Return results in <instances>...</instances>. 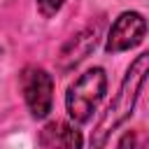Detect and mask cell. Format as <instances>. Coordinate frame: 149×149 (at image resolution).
<instances>
[{"mask_svg": "<svg viewBox=\"0 0 149 149\" xmlns=\"http://www.w3.org/2000/svg\"><path fill=\"white\" fill-rule=\"evenodd\" d=\"M147 79H149V51H142L140 56H135L130 61L116 93L112 95V100L105 107L100 121L95 123V128L91 133V149H105L112 133L119 130L133 116L135 105L140 100V91L144 88Z\"/></svg>", "mask_w": 149, "mask_h": 149, "instance_id": "6da1fadb", "label": "cell"}, {"mask_svg": "<svg viewBox=\"0 0 149 149\" xmlns=\"http://www.w3.org/2000/svg\"><path fill=\"white\" fill-rule=\"evenodd\" d=\"M107 91V74L102 68H88L81 72L65 93V112L72 123H86L95 112L98 102L105 98Z\"/></svg>", "mask_w": 149, "mask_h": 149, "instance_id": "7a4b0ae2", "label": "cell"}, {"mask_svg": "<svg viewBox=\"0 0 149 149\" xmlns=\"http://www.w3.org/2000/svg\"><path fill=\"white\" fill-rule=\"evenodd\" d=\"M26 107L35 121L49 116L54 107V77L40 65H26L19 74Z\"/></svg>", "mask_w": 149, "mask_h": 149, "instance_id": "3957f363", "label": "cell"}, {"mask_svg": "<svg viewBox=\"0 0 149 149\" xmlns=\"http://www.w3.org/2000/svg\"><path fill=\"white\" fill-rule=\"evenodd\" d=\"M147 35V19L140 12H121L114 23L107 30V40H105V51L107 54H123L135 49L137 44H142Z\"/></svg>", "mask_w": 149, "mask_h": 149, "instance_id": "277c9868", "label": "cell"}, {"mask_svg": "<svg viewBox=\"0 0 149 149\" xmlns=\"http://www.w3.org/2000/svg\"><path fill=\"white\" fill-rule=\"evenodd\" d=\"M98 33L100 28L98 26H88L84 30H79L77 35H72L63 49H61V56H58V70L61 72H70L74 65H79L98 44Z\"/></svg>", "mask_w": 149, "mask_h": 149, "instance_id": "5b68a950", "label": "cell"}, {"mask_svg": "<svg viewBox=\"0 0 149 149\" xmlns=\"http://www.w3.org/2000/svg\"><path fill=\"white\" fill-rule=\"evenodd\" d=\"M40 142L49 149H81L84 147V135L74 123L51 121L42 128Z\"/></svg>", "mask_w": 149, "mask_h": 149, "instance_id": "8992f818", "label": "cell"}, {"mask_svg": "<svg viewBox=\"0 0 149 149\" xmlns=\"http://www.w3.org/2000/svg\"><path fill=\"white\" fill-rule=\"evenodd\" d=\"M37 2V12L44 16V19H51L61 12V7L65 5V0H35Z\"/></svg>", "mask_w": 149, "mask_h": 149, "instance_id": "52a82bcc", "label": "cell"}, {"mask_svg": "<svg viewBox=\"0 0 149 149\" xmlns=\"http://www.w3.org/2000/svg\"><path fill=\"white\" fill-rule=\"evenodd\" d=\"M116 149H135V133L133 130H126L116 144Z\"/></svg>", "mask_w": 149, "mask_h": 149, "instance_id": "ba28073f", "label": "cell"}]
</instances>
